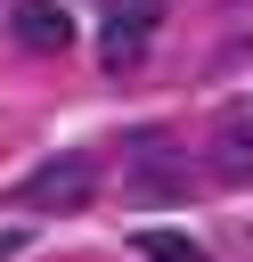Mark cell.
<instances>
[{
  "label": "cell",
  "mask_w": 253,
  "mask_h": 262,
  "mask_svg": "<svg viewBox=\"0 0 253 262\" xmlns=\"http://www.w3.org/2000/svg\"><path fill=\"white\" fill-rule=\"evenodd\" d=\"M106 25H114V33H139V41H147V33L163 25V0H114V16H106Z\"/></svg>",
  "instance_id": "7"
},
{
  "label": "cell",
  "mask_w": 253,
  "mask_h": 262,
  "mask_svg": "<svg viewBox=\"0 0 253 262\" xmlns=\"http://www.w3.org/2000/svg\"><path fill=\"white\" fill-rule=\"evenodd\" d=\"M8 33H16V41L33 49V57H57V49H73V16H65L57 0H16Z\"/></svg>",
  "instance_id": "4"
},
{
  "label": "cell",
  "mask_w": 253,
  "mask_h": 262,
  "mask_svg": "<svg viewBox=\"0 0 253 262\" xmlns=\"http://www.w3.org/2000/svg\"><path fill=\"white\" fill-rule=\"evenodd\" d=\"M8 254H24V237H16V229H0V262H8Z\"/></svg>",
  "instance_id": "8"
},
{
  "label": "cell",
  "mask_w": 253,
  "mask_h": 262,
  "mask_svg": "<svg viewBox=\"0 0 253 262\" xmlns=\"http://www.w3.org/2000/svg\"><path fill=\"white\" fill-rule=\"evenodd\" d=\"M204 164H212V180H220V188H245V180H253V106H229V115L212 123Z\"/></svg>",
  "instance_id": "3"
},
{
  "label": "cell",
  "mask_w": 253,
  "mask_h": 262,
  "mask_svg": "<svg viewBox=\"0 0 253 262\" xmlns=\"http://www.w3.org/2000/svg\"><path fill=\"white\" fill-rule=\"evenodd\" d=\"M122 188H131L139 205H180V196H196V164L180 156L171 131L139 123V131L122 139Z\"/></svg>",
  "instance_id": "1"
},
{
  "label": "cell",
  "mask_w": 253,
  "mask_h": 262,
  "mask_svg": "<svg viewBox=\"0 0 253 262\" xmlns=\"http://www.w3.org/2000/svg\"><path fill=\"white\" fill-rule=\"evenodd\" d=\"M90 188H98V164H90V156H49V164L24 180L33 213H82V205H90Z\"/></svg>",
  "instance_id": "2"
},
{
  "label": "cell",
  "mask_w": 253,
  "mask_h": 262,
  "mask_svg": "<svg viewBox=\"0 0 253 262\" xmlns=\"http://www.w3.org/2000/svg\"><path fill=\"white\" fill-rule=\"evenodd\" d=\"M131 254H147V262H212V254H204L196 237H180V229H139Z\"/></svg>",
  "instance_id": "5"
},
{
  "label": "cell",
  "mask_w": 253,
  "mask_h": 262,
  "mask_svg": "<svg viewBox=\"0 0 253 262\" xmlns=\"http://www.w3.org/2000/svg\"><path fill=\"white\" fill-rule=\"evenodd\" d=\"M139 57H147L139 33H114V25L98 33V66H106V74H139Z\"/></svg>",
  "instance_id": "6"
}]
</instances>
